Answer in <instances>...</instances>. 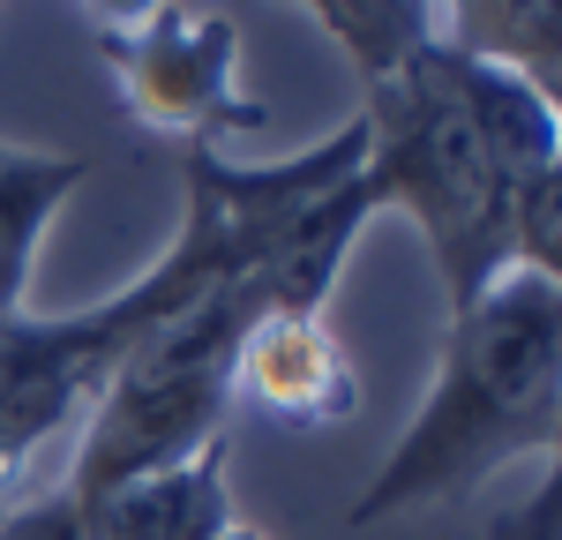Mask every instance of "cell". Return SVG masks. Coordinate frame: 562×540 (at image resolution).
I'll use <instances>...</instances> for the list:
<instances>
[{
	"label": "cell",
	"mask_w": 562,
	"mask_h": 540,
	"mask_svg": "<svg viewBox=\"0 0 562 540\" xmlns=\"http://www.w3.org/2000/svg\"><path fill=\"white\" fill-rule=\"evenodd\" d=\"M428 38L458 60L562 90V0H428Z\"/></svg>",
	"instance_id": "cell-8"
},
{
	"label": "cell",
	"mask_w": 562,
	"mask_h": 540,
	"mask_svg": "<svg viewBox=\"0 0 562 540\" xmlns=\"http://www.w3.org/2000/svg\"><path fill=\"white\" fill-rule=\"evenodd\" d=\"M360 150H368L360 121H346L330 143L270 158V166H233L225 150H180L188 203H180V233L166 240L158 263L135 270L121 293H105L83 315L0 323V510L31 495V465L45 450L76 443L83 413L98 405L105 375L121 368L135 338L180 315L195 293H211L217 278L248 270L307 203H323L346 173H360Z\"/></svg>",
	"instance_id": "cell-1"
},
{
	"label": "cell",
	"mask_w": 562,
	"mask_h": 540,
	"mask_svg": "<svg viewBox=\"0 0 562 540\" xmlns=\"http://www.w3.org/2000/svg\"><path fill=\"white\" fill-rule=\"evenodd\" d=\"M225 465H233V450L211 443V450H195L188 465H173V473H150V481H128L113 495H90L83 533L90 540H225L240 526Z\"/></svg>",
	"instance_id": "cell-7"
},
{
	"label": "cell",
	"mask_w": 562,
	"mask_h": 540,
	"mask_svg": "<svg viewBox=\"0 0 562 540\" xmlns=\"http://www.w3.org/2000/svg\"><path fill=\"white\" fill-rule=\"evenodd\" d=\"M360 90H368L360 180H368L375 211H405L420 225L435 270H442V293H450V315L473 308L510 270V188H503V166L473 113L465 60L428 38L413 60H397L390 76Z\"/></svg>",
	"instance_id": "cell-3"
},
{
	"label": "cell",
	"mask_w": 562,
	"mask_h": 540,
	"mask_svg": "<svg viewBox=\"0 0 562 540\" xmlns=\"http://www.w3.org/2000/svg\"><path fill=\"white\" fill-rule=\"evenodd\" d=\"M90 180V158L76 150H23L0 143V323L23 315L31 293V263H38L45 233L60 218V203Z\"/></svg>",
	"instance_id": "cell-9"
},
{
	"label": "cell",
	"mask_w": 562,
	"mask_h": 540,
	"mask_svg": "<svg viewBox=\"0 0 562 540\" xmlns=\"http://www.w3.org/2000/svg\"><path fill=\"white\" fill-rule=\"evenodd\" d=\"M0 540H90L83 533V503L68 488H38L23 503L0 510Z\"/></svg>",
	"instance_id": "cell-11"
},
{
	"label": "cell",
	"mask_w": 562,
	"mask_h": 540,
	"mask_svg": "<svg viewBox=\"0 0 562 540\" xmlns=\"http://www.w3.org/2000/svg\"><path fill=\"white\" fill-rule=\"evenodd\" d=\"M233 398L278 428H338L360 413V368L323 315H262L233 353Z\"/></svg>",
	"instance_id": "cell-6"
},
{
	"label": "cell",
	"mask_w": 562,
	"mask_h": 540,
	"mask_svg": "<svg viewBox=\"0 0 562 540\" xmlns=\"http://www.w3.org/2000/svg\"><path fill=\"white\" fill-rule=\"evenodd\" d=\"M518 458L562 465V278L548 270H503L450 315L428 398L360 488L352 526L458 503Z\"/></svg>",
	"instance_id": "cell-2"
},
{
	"label": "cell",
	"mask_w": 562,
	"mask_h": 540,
	"mask_svg": "<svg viewBox=\"0 0 562 540\" xmlns=\"http://www.w3.org/2000/svg\"><path fill=\"white\" fill-rule=\"evenodd\" d=\"M495 540H555V473L540 481V495L525 503L518 518H503V526H495Z\"/></svg>",
	"instance_id": "cell-12"
},
{
	"label": "cell",
	"mask_w": 562,
	"mask_h": 540,
	"mask_svg": "<svg viewBox=\"0 0 562 540\" xmlns=\"http://www.w3.org/2000/svg\"><path fill=\"white\" fill-rule=\"evenodd\" d=\"M98 60L113 68V90L135 128L173 135L180 150H217L240 135L270 128V105L240 83V31L225 15H188V8H150L135 23L90 31Z\"/></svg>",
	"instance_id": "cell-5"
},
{
	"label": "cell",
	"mask_w": 562,
	"mask_h": 540,
	"mask_svg": "<svg viewBox=\"0 0 562 540\" xmlns=\"http://www.w3.org/2000/svg\"><path fill=\"white\" fill-rule=\"evenodd\" d=\"M225 540H262V533H256V526H233V533H225Z\"/></svg>",
	"instance_id": "cell-13"
},
{
	"label": "cell",
	"mask_w": 562,
	"mask_h": 540,
	"mask_svg": "<svg viewBox=\"0 0 562 540\" xmlns=\"http://www.w3.org/2000/svg\"><path fill=\"white\" fill-rule=\"evenodd\" d=\"M248 323H262V308L248 301L240 270L217 278L211 293H195L180 315L150 323L135 338L121 368L105 375L98 405L76 428V458L60 488L90 503L113 495L128 481L173 473L195 450L225 443V413H233V353L248 338Z\"/></svg>",
	"instance_id": "cell-4"
},
{
	"label": "cell",
	"mask_w": 562,
	"mask_h": 540,
	"mask_svg": "<svg viewBox=\"0 0 562 540\" xmlns=\"http://www.w3.org/2000/svg\"><path fill=\"white\" fill-rule=\"evenodd\" d=\"M301 8L352 53L360 83L390 76L397 60L428 45V0H301Z\"/></svg>",
	"instance_id": "cell-10"
}]
</instances>
